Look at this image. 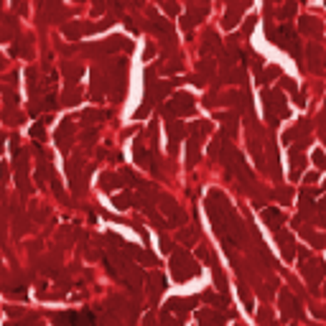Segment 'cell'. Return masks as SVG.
<instances>
[{"label":"cell","instance_id":"obj_1","mask_svg":"<svg viewBox=\"0 0 326 326\" xmlns=\"http://www.w3.org/2000/svg\"><path fill=\"white\" fill-rule=\"evenodd\" d=\"M171 270L176 275V280H189L194 275H199V265L194 263V258L184 250H176L171 258Z\"/></svg>","mask_w":326,"mask_h":326},{"label":"cell","instance_id":"obj_2","mask_svg":"<svg viewBox=\"0 0 326 326\" xmlns=\"http://www.w3.org/2000/svg\"><path fill=\"white\" fill-rule=\"evenodd\" d=\"M301 273L306 275V280H308V285H311V291L316 293V285H318L321 278L326 275V263L318 260V258H308V260H303Z\"/></svg>","mask_w":326,"mask_h":326},{"label":"cell","instance_id":"obj_3","mask_svg":"<svg viewBox=\"0 0 326 326\" xmlns=\"http://www.w3.org/2000/svg\"><path fill=\"white\" fill-rule=\"evenodd\" d=\"M280 313H283V318H301L303 316V308L291 291H280Z\"/></svg>","mask_w":326,"mask_h":326},{"label":"cell","instance_id":"obj_4","mask_svg":"<svg viewBox=\"0 0 326 326\" xmlns=\"http://www.w3.org/2000/svg\"><path fill=\"white\" fill-rule=\"evenodd\" d=\"M194 303H196V298H171L166 306H163V313H179L184 318Z\"/></svg>","mask_w":326,"mask_h":326},{"label":"cell","instance_id":"obj_5","mask_svg":"<svg viewBox=\"0 0 326 326\" xmlns=\"http://www.w3.org/2000/svg\"><path fill=\"white\" fill-rule=\"evenodd\" d=\"M275 237H278V244H280V253H283V258H285V260H293V258H296L293 237H291L288 232H283V229H278V232H275Z\"/></svg>","mask_w":326,"mask_h":326},{"label":"cell","instance_id":"obj_6","mask_svg":"<svg viewBox=\"0 0 326 326\" xmlns=\"http://www.w3.org/2000/svg\"><path fill=\"white\" fill-rule=\"evenodd\" d=\"M263 219H265V224H268L273 232H278V229L283 227V222H285V214H283L280 209H275V207H268V209H263Z\"/></svg>","mask_w":326,"mask_h":326},{"label":"cell","instance_id":"obj_7","mask_svg":"<svg viewBox=\"0 0 326 326\" xmlns=\"http://www.w3.org/2000/svg\"><path fill=\"white\" fill-rule=\"evenodd\" d=\"M196 318H199V323H201V326H222V323H224V316H222V313H217V311H212V308H204V311H199V313H196Z\"/></svg>","mask_w":326,"mask_h":326},{"label":"cell","instance_id":"obj_8","mask_svg":"<svg viewBox=\"0 0 326 326\" xmlns=\"http://www.w3.org/2000/svg\"><path fill=\"white\" fill-rule=\"evenodd\" d=\"M148 283H150V288H148V296L155 301L158 298V293L163 291V288H166V278H163L158 270H153L150 275H148Z\"/></svg>","mask_w":326,"mask_h":326},{"label":"cell","instance_id":"obj_9","mask_svg":"<svg viewBox=\"0 0 326 326\" xmlns=\"http://www.w3.org/2000/svg\"><path fill=\"white\" fill-rule=\"evenodd\" d=\"M303 166H306L303 153H293V150H291V181H298V179H301Z\"/></svg>","mask_w":326,"mask_h":326},{"label":"cell","instance_id":"obj_10","mask_svg":"<svg viewBox=\"0 0 326 326\" xmlns=\"http://www.w3.org/2000/svg\"><path fill=\"white\" fill-rule=\"evenodd\" d=\"M298 229H301V234L313 244V248H326V237H323V234H316V232L308 229V227H298Z\"/></svg>","mask_w":326,"mask_h":326},{"label":"cell","instance_id":"obj_11","mask_svg":"<svg viewBox=\"0 0 326 326\" xmlns=\"http://www.w3.org/2000/svg\"><path fill=\"white\" fill-rule=\"evenodd\" d=\"M201 298L207 301V303H212L214 308H222V306H227V293H219V296H217V293H204Z\"/></svg>","mask_w":326,"mask_h":326},{"label":"cell","instance_id":"obj_12","mask_svg":"<svg viewBox=\"0 0 326 326\" xmlns=\"http://www.w3.org/2000/svg\"><path fill=\"white\" fill-rule=\"evenodd\" d=\"M133 196L130 194H117V196H112V204H115V207L117 209H128V207H133Z\"/></svg>","mask_w":326,"mask_h":326},{"label":"cell","instance_id":"obj_13","mask_svg":"<svg viewBox=\"0 0 326 326\" xmlns=\"http://www.w3.org/2000/svg\"><path fill=\"white\" fill-rule=\"evenodd\" d=\"M100 186H102L105 191H112L115 186H122V184H120V179H117V176H112V174H105V176H102V181H100Z\"/></svg>","mask_w":326,"mask_h":326},{"label":"cell","instance_id":"obj_14","mask_svg":"<svg viewBox=\"0 0 326 326\" xmlns=\"http://www.w3.org/2000/svg\"><path fill=\"white\" fill-rule=\"evenodd\" d=\"M311 160L316 163V171H326V153L323 150H313Z\"/></svg>","mask_w":326,"mask_h":326},{"label":"cell","instance_id":"obj_15","mask_svg":"<svg viewBox=\"0 0 326 326\" xmlns=\"http://www.w3.org/2000/svg\"><path fill=\"white\" fill-rule=\"evenodd\" d=\"M258 318H260V323H263V326H278V323L273 321V313H270V308H260Z\"/></svg>","mask_w":326,"mask_h":326},{"label":"cell","instance_id":"obj_16","mask_svg":"<svg viewBox=\"0 0 326 326\" xmlns=\"http://www.w3.org/2000/svg\"><path fill=\"white\" fill-rule=\"evenodd\" d=\"M239 296H242L244 306H248V311L255 308V306H253V298H250V291H248V285H244V283H239Z\"/></svg>","mask_w":326,"mask_h":326},{"label":"cell","instance_id":"obj_17","mask_svg":"<svg viewBox=\"0 0 326 326\" xmlns=\"http://www.w3.org/2000/svg\"><path fill=\"white\" fill-rule=\"evenodd\" d=\"M273 196L280 199L283 204H288V199H291V189H278V191H273Z\"/></svg>","mask_w":326,"mask_h":326},{"label":"cell","instance_id":"obj_18","mask_svg":"<svg viewBox=\"0 0 326 326\" xmlns=\"http://www.w3.org/2000/svg\"><path fill=\"white\" fill-rule=\"evenodd\" d=\"M160 250H163V253H171V250H174V242H171L169 237H160Z\"/></svg>","mask_w":326,"mask_h":326},{"label":"cell","instance_id":"obj_19","mask_svg":"<svg viewBox=\"0 0 326 326\" xmlns=\"http://www.w3.org/2000/svg\"><path fill=\"white\" fill-rule=\"evenodd\" d=\"M179 239H181V242H191V239H194V232H191V229H181V232H179Z\"/></svg>","mask_w":326,"mask_h":326},{"label":"cell","instance_id":"obj_20","mask_svg":"<svg viewBox=\"0 0 326 326\" xmlns=\"http://www.w3.org/2000/svg\"><path fill=\"white\" fill-rule=\"evenodd\" d=\"M303 181H306V184H318V171H311V174H306V176H303Z\"/></svg>","mask_w":326,"mask_h":326},{"label":"cell","instance_id":"obj_21","mask_svg":"<svg viewBox=\"0 0 326 326\" xmlns=\"http://www.w3.org/2000/svg\"><path fill=\"white\" fill-rule=\"evenodd\" d=\"M31 135H33V138H44V128H41V125H36V128L31 130Z\"/></svg>","mask_w":326,"mask_h":326},{"label":"cell","instance_id":"obj_22","mask_svg":"<svg viewBox=\"0 0 326 326\" xmlns=\"http://www.w3.org/2000/svg\"><path fill=\"white\" fill-rule=\"evenodd\" d=\"M323 296H326V288H323Z\"/></svg>","mask_w":326,"mask_h":326}]
</instances>
